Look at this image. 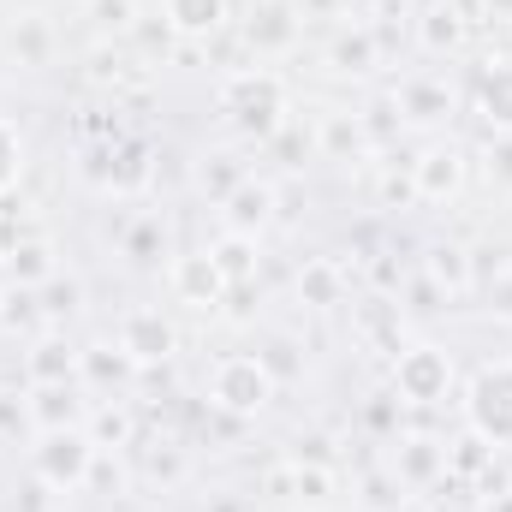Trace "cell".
<instances>
[{
  "instance_id": "obj_1",
  "label": "cell",
  "mask_w": 512,
  "mask_h": 512,
  "mask_svg": "<svg viewBox=\"0 0 512 512\" xmlns=\"http://www.w3.org/2000/svg\"><path fill=\"white\" fill-rule=\"evenodd\" d=\"M221 114H227V126L239 131V137L268 143L286 126V84L268 66H245V72H233L221 84Z\"/></svg>"
},
{
  "instance_id": "obj_2",
  "label": "cell",
  "mask_w": 512,
  "mask_h": 512,
  "mask_svg": "<svg viewBox=\"0 0 512 512\" xmlns=\"http://www.w3.org/2000/svg\"><path fill=\"white\" fill-rule=\"evenodd\" d=\"M465 423H471L477 441L512 447V358L483 364V370L465 382Z\"/></svg>"
},
{
  "instance_id": "obj_3",
  "label": "cell",
  "mask_w": 512,
  "mask_h": 512,
  "mask_svg": "<svg viewBox=\"0 0 512 512\" xmlns=\"http://www.w3.org/2000/svg\"><path fill=\"white\" fill-rule=\"evenodd\" d=\"M96 441H90V429L78 423V429H48L36 447H30V471L54 489V495H72V489H84L90 483V471H96Z\"/></svg>"
},
{
  "instance_id": "obj_4",
  "label": "cell",
  "mask_w": 512,
  "mask_h": 512,
  "mask_svg": "<svg viewBox=\"0 0 512 512\" xmlns=\"http://www.w3.org/2000/svg\"><path fill=\"white\" fill-rule=\"evenodd\" d=\"M209 399L233 417H256L268 399H274V370L251 358V352H227L215 370H209Z\"/></svg>"
},
{
  "instance_id": "obj_5",
  "label": "cell",
  "mask_w": 512,
  "mask_h": 512,
  "mask_svg": "<svg viewBox=\"0 0 512 512\" xmlns=\"http://www.w3.org/2000/svg\"><path fill=\"white\" fill-rule=\"evenodd\" d=\"M393 393L405 405H447V393H453V358L441 346H405L393 358Z\"/></svg>"
},
{
  "instance_id": "obj_6",
  "label": "cell",
  "mask_w": 512,
  "mask_h": 512,
  "mask_svg": "<svg viewBox=\"0 0 512 512\" xmlns=\"http://www.w3.org/2000/svg\"><path fill=\"white\" fill-rule=\"evenodd\" d=\"M465 149L459 143H429L417 161H411V185H417V197L423 203H447V197H459L465 191Z\"/></svg>"
},
{
  "instance_id": "obj_7",
  "label": "cell",
  "mask_w": 512,
  "mask_h": 512,
  "mask_svg": "<svg viewBox=\"0 0 512 512\" xmlns=\"http://www.w3.org/2000/svg\"><path fill=\"white\" fill-rule=\"evenodd\" d=\"M173 346H179V334L155 304H137L120 316V352L131 364H161V358H173Z\"/></svg>"
},
{
  "instance_id": "obj_8",
  "label": "cell",
  "mask_w": 512,
  "mask_h": 512,
  "mask_svg": "<svg viewBox=\"0 0 512 512\" xmlns=\"http://www.w3.org/2000/svg\"><path fill=\"white\" fill-rule=\"evenodd\" d=\"M84 411H90L84 382L30 387V399H24V423H36V435H48V429H78V423H84Z\"/></svg>"
},
{
  "instance_id": "obj_9",
  "label": "cell",
  "mask_w": 512,
  "mask_h": 512,
  "mask_svg": "<svg viewBox=\"0 0 512 512\" xmlns=\"http://www.w3.org/2000/svg\"><path fill=\"white\" fill-rule=\"evenodd\" d=\"M268 221H274V185L251 173V179L221 203V227H227V233H239V239H256Z\"/></svg>"
},
{
  "instance_id": "obj_10",
  "label": "cell",
  "mask_w": 512,
  "mask_h": 512,
  "mask_svg": "<svg viewBox=\"0 0 512 512\" xmlns=\"http://www.w3.org/2000/svg\"><path fill=\"white\" fill-rule=\"evenodd\" d=\"M227 18H233L227 0H161V24L179 42H209V36H221Z\"/></svg>"
},
{
  "instance_id": "obj_11",
  "label": "cell",
  "mask_w": 512,
  "mask_h": 512,
  "mask_svg": "<svg viewBox=\"0 0 512 512\" xmlns=\"http://www.w3.org/2000/svg\"><path fill=\"white\" fill-rule=\"evenodd\" d=\"M471 102H477V114H483V126L489 131H512V54L489 60V66L477 72Z\"/></svg>"
},
{
  "instance_id": "obj_12",
  "label": "cell",
  "mask_w": 512,
  "mask_h": 512,
  "mask_svg": "<svg viewBox=\"0 0 512 512\" xmlns=\"http://www.w3.org/2000/svg\"><path fill=\"white\" fill-rule=\"evenodd\" d=\"M399 114H405L411 126H441V120H453V90H447V78H435V72L405 78V84H399Z\"/></svg>"
},
{
  "instance_id": "obj_13",
  "label": "cell",
  "mask_w": 512,
  "mask_h": 512,
  "mask_svg": "<svg viewBox=\"0 0 512 512\" xmlns=\"http://www.w3.org/2000/svg\"><path fill=\"white\" fill-rule=\"evenodd\" d=\"M173 292H179V304H215L221 292H227V280H221V268H215V256H173Z\"/></svg>"
},
{
  "instance_id": "obj_14",
  "label": "cell",
  "mask_w": 512,
  "mask_h": 512,
  "mask_svg": "<svg viewBox=\"0 0 512 512\" xmlns=\"http://www.w3.org/2000/svg\"><path fill=\"white\" fill-rule=\"evenodd\" d=\"M78 364H84V352H72V340H66V334H42V340L30 346V358H24V370H30V382H36V387L78 382Z\"/></svg>"
},
{
  "instance_id": "obj_15",
  "label": "cell",
  "mask_w": 512,
  "mask_h": 512,
  "mask_svg": "<svg viewBox=\"0 0 512 512\" xmlns=\"http://www.w3.org/2000/svg\"><path fill=\"white\" fill-rule=\"evenodd\" d=\"M245 179H251V167H245L239 149H209V155L197 161V191H203L209 203H227Z\"/></svg>"
},
{
  "instance_id": "obj_16",
  "label": "cell",
  "mask_w": 512,
  "mask_h": 512,
  "mask_svg": "<svg viewBox=\"0 0 512 512\" xmlns=\"http://www.w3.org/2000/svg\"><path fill=\"white\" fill-rule=\"evenodd\" d=\"M120 256H126L131 268L167 262V221L161 215H131L126 227H120Z\"/></svg>"
},
{
  "instance_id": "obj_17",
  "label": "cell",
  "mask_w": 512,
  "mask_h": 512,
  "mask_svg": "<svg viewBox=\"0 0 512 512\" xmlns=\"http://www.w3.org/2000/svg\"><path fill=\"white\" fill-rule=\"evenodd\" d=\"M393 471H399V483L405 489H423V483H435L441 471H447V447L441 441H399V453H393Z\"/></svg>"
},
{
  "instance_id": "obj_18",
  "label": "cell",
  "mask_w": 512,
  "mask_h": 512,
  "mask_svg": "<svg viewBox=\"0 0 512 512\" xmlns=\"http://www.w3.org/2000/svg\"><path fill=\"white\" fill-rule=\"evenodd\" d=\"M245 36H251L256 54H286L298 42V12L292 6H262V12H251Z\"/></svg>"
},
{
  "instance_id": "obj_19",
  "label": "cell",
  "mask_w": 512,
  "mask_h": 512,
  "mask_svg": "<svg viewBox=\"0 0 512 512\" xmlns=\"http://www.w3.org/2000/svg\"><path fill=\"white\" fill-rule=\"evenodd\" d=\"M298 298L310 304V310H334V304H346V280H340V262H304L298 268Z\"/></svg>"
},
{
  "instance_id": "obj_20",
  "label": "cell",
  "mask_w": 512,
  "mask_h": 512,
  "mask_svg": "<svg viewBox=\"0 0 512 512\" xmlns=\"http://www.w3.org/2000/svg\"><path fill=\"white\" fill-rule=\"evenodd\" d=\"M429 280H435L441 292H471V286H477L471 251H465V245H435V251H429Z\"/></svg>"
},
{
  "instance_id": "obj_21",
  "label": "cell",
  "mask_w": 512,
  "mask_h": 512,
  "mask_svg": "<svg viewBox=\"0 0 512 512\" xmlns=\"http://www.w3.org/2000/svg\"><path fill=\"white\" fill-rule=\"evenodd\" d=\"M0 274H6V280H24V286H42V280L54 274V251H48L42 239L12 245V251H6V262H0Z\"/></svg>"
},
{
  "instance_id": "obj_22",
  "label": "cell",
  "mask_w": 512,
  "mask_h": 512,
  "mask_svg": "<svg viewBox=\"0 0 512 512\" xmlns=\"http://www.w3.org/2000/svg\"><path fill=\"white\" fill-rule=\"evenodd\" d=\"M328 60H334V72H370V66H376V36H370L364 24H352V30L334 36Z\"/></svg>"
},
{
  "instance_id": "obj_23",
  "label": "cell",
  "mask_w": 512,
  "mask_h": 512,
  "mask_svg": "<svg viewBox=\"0 0 512 512\" xmlns=\"http://www.w3.org/2000/svg\"><path fill=\"white\" fill-rule=\"evenodd\" d=\"M483 179H489V191L512 197V131H495L483 143Z\"/></svg>"
},
{
  "instance_id": "obj_24",
  "label": "cell",
  "mask_w": 512,
  "mask_h": 512,
  "mask_svg": "<svg viewBox=\"0 0 512 512\" xmlns=\"http://www.w3.org/2000/svg\"><path fill=\"white\" fill-rule=\"evenodd\" d=\"M209 256H215V268H221V280L233 286V280H245V274H251L256 239H239V233H227V245H221V251H209Z\"/></svg>"
},
{
  "instance_id": "obj_25",
  "label": "cell",
  "mask_w": 512,
  "mask_h": 512,
  "mask_svg": "<svg viewBox=\"0 0 512 512\" xmlns=\"http://www.w3.org/2000/svg\"><path fill=\"white\" fill-rule=\"evenodd\" d=\"M477 286H483V298H489L483 310H489L495 322H512V262H501L495 274H483Z\"/></svg>"
},
{
  "instance_id": "obj_26",
  "label": "cell",
  "mask_w": 512,
  "mask_h": 512,
  "mask_svg": "<svg viewBox=\"0 0 512 512\" xmlns=\"http://www.w3.org/2000/svg\"><path fill=\"white\" fill-rule=\"evenodd\" d=\"M18 167H24V137L12 120H0V197L18 185Z\"/></svg>"
},
{
  "instance_id": "obj_27",
  "label": "cell",
  "mask_w": 512,
  "mask_h": 512,
  "mask_svg": "<svg viewBox=\"0 0 512 512\" xmlns=\"http://www.w3.org/2000/svg\"><path fill=\"white\" fill-rule=\"evenodd\" d=\"M90 18H96L102 30H126L131 18H137V6H131V0H90Z\"/></svg>"
},
{
  "instance_id": "obj_28",
  "label": "cell",
  "mask_w": 512,
  "mask_h": 512,
  "mask_svg": "<svg viewBox=\"0 0 512 512\" xmlns=\"http://www.w3.org/2000/svg\"><path fill=\"white\" fill-rule=\"evenodd\" d=\"M423 36H429V48H453V42H459V18H453V12L441 6V12H429Z\"/></svg>"
},
{
  "instance_id": "obj_29",
  "label": "cell",
  "mask_w": 512,
  "mask_h": 512,
  "mask_svg": "<svg viewBox=\"0 0 512 512\" xmlns=\"http://www.w3.org/2000/svg\"><path fill=\"white\" fill-rule=\"evenodd\" d=\"M292 12H298V24H322V18H340V0H292Z\"/></svg>"
},
{
  "instance_id": "obj_30",
  "label": "cell",
  "mask_w": 512,
  "mask_h": 512,
  "mask_svg": "<svg viewBox=\"0 0 512 512\" xmlns=\"http://www.w3.org/2000/svg\"><path fill=\"white\" fill-rule=\"evenodd\" d=\"M102 429H108V435H114V441H126V435H131L126 411H102Z\"/></svg>"
},
{
  "instance_id": "obj_31",
  "label": "cell",
  "mask_w": 512,
  "mask_h": 512,
  "mask_svg": "<svg viewBox=\"0 0 512 512\" xmlns=\"http://www.w3.org/2000/svg\"><path fill=\"white\" fill-rule=\"evenodd\" d=\"M483 6H489L495 18H512V0H483Z\"/></svg>"
},
{
  "instance_id": "obj_32",
  "label": "cell",
  "mask_w": 512,
  "mask_h": 512,
  "mask_svg": "<svg viewBox=\"0 0 512 512\" xmlns=\"http://www.w3.org/2000/svg\"><path fill=\"white\" fill-rule=\"evenodd\" d=\"M393 512H423V507H417V501H399V507H393Z\"/></svg>"
},
{
  "instance_id": "obj_33",
  "label": "cell",
  "mask_w": 512,
  "mask_h": 512,
  "mask_svg": "<svg viewBox=\"0 0 512 512\" xmlns=\"http://www.w3.org/2000/svg\"><path fill=\"white\" fill-rule=\"evenodd\" d=\"M0 280H6V274H0Z\"/></svg>"
}]
</instances>
